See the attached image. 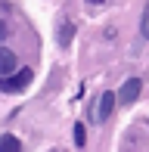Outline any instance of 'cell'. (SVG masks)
Instances as JSON below:
<instances>
[{
	"instance_id": "1",
	"label": "cell",
	"mask_w": 149,
	"mask_h": 152,
	"mask_svg": "<svg viewBox=\"0 0 149 152\" xmlns=\"http://www.w3.org/2000/svg\"><path fill=\"white\" fill-rule=\"evenodd\" d=\"M31 81H34V72H31V68H22V72H16V75H6V78H0V93H22V90H28Z\"/></svg>"
},
{
	"instance_id": "2",
	"label": "cell",
	"mask_w": 149,
	"mask_h": 152,
	"mask_svg": "<svg viewBox=\"0 0 149 152\" xmlns=\"http://www.w3.org/2000/svg\"><path fill=\"white\" fill-rule=\"evenodd\" d=\"M140 90H143V81H140V78H127V81H124V87L115 93V99H118L121 106H131V102H137Z\"/></svg>"
},
{
	"instance_id": "3",
	"label": "cell",
	"mask_w": 149,
	"mask_h": 152,
	"mask_svg": "<svg viewBox=\"0 0 149 152\" xmlns=\"http://www.w3.org/2000/svg\"><path fill=\"white\" fill-rule=\"evenodd\" d=\"M112 109H115V93L106 90L103 96H99V102H96V109H93L90 118H93V121H106V118L112 115Z\"/></svg>"
},
{
	"instance_id": "4",
	"label": "cell",
	"mask_w": 149,
	"mask_h": 152,
	"mask_svg": "<svg viewBox=\"0 0 149 152\" xmlns=\"http://www.w3.org/2000/svg\"><path fill=\"white\" fill-rule=\"evenodd\" d=\"M12 68H16V53L6 50V47H0V78L12 75Z\"/></svg>"
},
{
	"instance_id": "5",
	"label": "cell",
	"mask_w": 149,
	"mask_h": 152,
	"mask_svg": "<svg viewBox=\"0 0 149 152\" xmlns=\"http://www.w3.org/2000/svg\"><path fill=\"white\" fill-rule=\"evenodd\" d=\"M0 152H22V140L16 134H0Z\"/></svg>"
},
{
	"instance_id": "6",
	"label": "cell",
	"mask_w": 149,
	"mask_h": 152,
	"mask_svg": "<svg viewBox=\"0 0 149 152\" xmlns=\"http://www.w3.org/2000/svg\"><path fill=\"white\" fill-rule=\"evenodd\" d=\"M72 34H74V25L72 22H62V25H59V47H69L72 44Z\"/></svg>"
},
{
	"instance_id": "7",
	"label": "cell",
	"mask_w": 149,
	"mask_h": 152,
	"mask_svg": "<svg viewBox=\"0 0 149 152\" xmlns=\"http://www.w3.org/2000/svg\"><path fill=\"white\" fill-rule=\"evenodd\" d=\"M72 137H74V146H84V140H87V134H84V124H74Z\"/></svg>"
},
{
	"instance_id": "8",
	"label": "cell",
	"mask_w": 149,
	"mask_h": 152,
	"mask_svg": "<svg viewBox=\"0 0 149 152\" xmlns=\"http://www.w3.org/2000/svg\"><path fill=\"white\" fill-rule=\"evenodd\" d=\"M6 34H9V31H6V25H0V40H3Z\"/></svg>"
}]
</instances>
